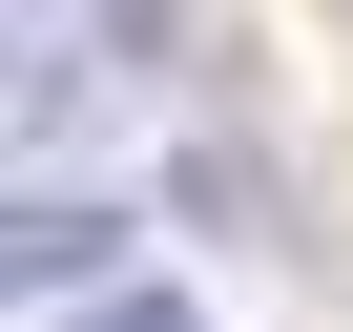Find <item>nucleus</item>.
<instances>
[{
    "mask_svg": "<svg viewBox=\"0 0 353 332\" xmlns=\"http://www.w3.org/2000/svg\"><path fill=\"white\" fill-rule=\"evenodd\" d=\"M104 21H125V42H145V63H166V21H188V0H104Z\"/></svg>",
    "mask_w": 353,
    "mask_h": 332,
    "instance_id": "4",
    "label": "nucleus"
},
{
    "mask_svg": "<svg viewBox=\"0 0 353 332\" xmlns=\"http://www.w3.org/2000/svg\"><path fill=\"white\" fill-rule=\"evenodd\" d=\"M42 332H188V291H83V311H42Z\"/></svg>",
    "mask_w": 353,
    "mask_h": 332,
    "instance_id": "3",
    "label": "nucleus"
},
{
    "mask_svg": "<svg viewBox=\"0 0 353 332\" xmlns=\"http://www.w3.org/2000/svg\"><path fill=\"white\" fill-rule=\"evenodd\" d=\"M104 270H125V208H104V187H63V166H42V187L0 208V291H21V311H83Z\"/></svg>",
    "mask_w": 353,
    "mask_h": 332,
    "instance_id": "1",
    "label": "nucleus"
},
{
    "mask_svg": "<svg viewBox=\"0 0 353 332\" xmlns=\"http://www.w3.org/2000/svg\"><path fill=\"white\" fill-rule=\"evenodd\" d=\"M166 208H188V229H229V249H291V229H270V166H250V145H188V166H166Z\"/></svg>",
    "mask_w": 353,
    "mask_h": 332,
    "instance_id": "2",
    "label": "nucleus"
}]
</instances>
